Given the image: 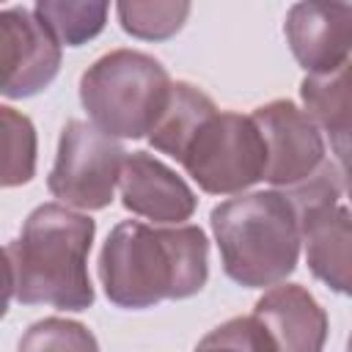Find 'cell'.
<instances>
[{
  "label": "cell",
  "instance_id": "cell-13",
  "mask_svg": "<svg viewBox=\"0 0 352 352\" xmlns=\"http://www.w3.org/2000/svg\"><path fill=\"white\" fill-rule=\"evenodd\" d=\"M305 116L316 124L319 132H327L330 148L341 168H346V143H349V107H352V80L349 63L327 74H308L300 85Z\"/></svg>",
  "mask_w": 352,
  "mask_h": 352
},
{
  "label": "cell",
  "instance_id": "cell-12",
  "mask_svg": "<svg viewBox=\"0 0 352 352\" xmlns=\"http://www.w3.org/2000/svg\"><path fill=\"white\" fill-rule=\"evenodd\" d=\"M300 245H305V261L311 272L336 292L349 289V242L352 223L344 204L319 206L297 214Z\"/></svg>",
  "mask_w": 352,
  "mask_h": 352
},
{
  "label": "cell",
  "instance_id": "cell-1",
  "mask_svg": "<svg viewBox=\"0 0 352 352\" xmlns=\"http://www.w3.org/2000/svg\"><path fill=\"white\" fill-rule=\"evenodd\" d=\"M209 278V242L198 226L118 223L99 253V280L118 308L184 300Z\"/></svg>",
  "mask_w": 352,
  "mask_h": 352
},
{
  "label": "cell",
  "instance_id": "cell-15",
  "mask_svg": "<svg viewBox=\"0 0 352 352\" xmlns=\"http://www.w3.org/2000/svg\"><path fill=\"white\" fill-rule=\"evenodd\" d=\"M36 126L33 121L0 104V187L28 184L36 173Z\"/></svg>",
  "mask_w": 352,
  "mask_h": 352
},
{
  "label": "cell",
  "instance_id": "cell-14",
  "mask_svg": "<svg viewBox=\"0 0 352 352\" xmlns=\"http://www.w3.org/2000/svg\"><path fill=\"white\" fill-rule=\"evenodd\" d=\"M214 102L192 82H170V94H168V102L157 118V124L151 126L148 132V143L168 154V157H179L184 143L190 140V135L195 132V126L209 116L214 113Z\"/></svg>",
  "mask_w": 352,
  "mask_h": 352
},
{
  "label": "cell",
  "instance_id": "cell-8",
  "mask_svg": "<svg viewBox=\"0 0 352 352\" xmlns=\"http://www.w3.org/2000/svg\"><path fill=\"white\" fill-rule=\"evenodd\" d=\"M58 69L60 44L33 8H0V96H33L55 80Z\"/></svg>",
  "mask_w": 352,
  "mask_h": 352
},
{
  "label": "cell",
  "instance_id": "cell-17",
  "mask_svg": "<svg viewBox=\"0 0 352 352\" xmlns=\"http://www.w3.org/2000/svg\"><path fill=\"white\" fill-rule=\"evenodd\" d=\"M118 22L126 33L146 41H162L182 30L184 19L190 16V3H143V0H124L116 6Z\"/></svg>",
  "mask_w": 352,
  "mask_h": 352
},
{
  "label": "cell",
  "instance_id": "cell-4",
  "mask_svg": "<svg viewBox=\"0 0 352 352\" xmlns=\"http://www.w3.org/2000/svg\"><path fill=\"white\" fill-rule=\"evenodd\" d=\"M170 94L165 66L138 50H113L80 77V102L91 124L110 138H143Z\"/></svg>",
  "mask_w": 352,
  "mask_h": 352
},
{
  "label": "cell",
  "instance_id": "cell-9",
  "mask_svg": "<svg viewBox=\"0 0 352 352\" xmlns=\"http://www.w3.org/2000/svg\"><path fill=\"white\" fill-rule=\"evenodd\" d=\"M286 41L308 74H327L349 63L352 6L330 0L294 3L286 14Z\"/></svg>",
  "mask_w": 352,
  "mask_h": 352
},
{
  "label": "cell",
  "instance_id": "cell-20",
  "mask_svg": "<svg viewBox=\"0 0 352 352\" xmlns=\"http://www.w3.org/2000/svg\"><path fill=\"white\" fill-rule=\"evenodd\" d=\"M14 297V272H11V258L8 250L0 248V319L8 314V302Z\"/></svg>",
  "mask_w": 352,
  "mask_h": 352
},
{
  "label": "cell",
  "instance_id": "cell-16",
  "mask_svg": "<svg viewBox=\"0 0 352 352\" xmlns=\"http://www.w3.org/2000/svg\"><path fill=\"white\" fill-rule=\"evenodd\" d=\"M107 3H63V0H41L33 6V14L47 25L58 44L80 47L88 38L99 36L107 22Z\"/></svg>",
  "mask_w": 352,
  "mask_h": 352
},
{
  "label": "cell",
  "instance_id": "cell-10",
  "mask_svg": "<svg viewBox=\"0 0 352 352\" xmlns=\"http://www.w3.org/2000/svg\"><path fill=\"white\" fill-rule=\"evenodd\" d=\"M118 187L121 204L132 214L162 226H182L195 212V192L190 184L148 151L126 154Z\"/></svg>",
  "mask_w": 352,
  "mask_h": 352
},
{
  "label": "cell",
  "instance_id": "cell-11",
  "mask_svg": "<svg viewBox=\"0 0 352 352\" xmlns=\"http://www.w3.org/2000/svg\"><path fill=\"white\" fill-rule=\"evenodd\" d=\"M256 322L267 330L275 352H322L327 341V314L300 283L270 286L256 308Z\"/></svg>",
  "mask_w": 352,
  "mask_h": 352
},
{
  "label": "cell",
  "instance_id": "cell-2",
  "mask_svg": "<svg viewBox=\"0 0 352 352\" xmlns=\"http://www.w3.org/2000/svg\"><path fill=\"white\" fill-rule=\"evenodd\" d=\"M94 220L63 204H41L6 248L14 272V297L25 305L85 311L94 302L88 250Z\"/></svg>",
  "mask_w": 352,
  "mask_h": 352
},
{
  "label": "cell",
  "instance_id": "cell-6",
  "mask_svg": "<svg viewBox=\"0 0 352 352\" xmlns=\"http://www.w3.org/2000/svg\"><path fill=\"white\" fill-rule=\"evenodd\" d=\"M124 160L126 151L116 138L99 132L91 121L72 118L60 129L47 187L69 209H104L116 195Z\"/></svg>",
  "mask_w": 352,
  "mask_h": 352
},
{
  "label": "cell",
  "instance_id": "cell-5",
  "mask_svg": "<svg viewBox=\"0 0 352 352\" xmlns=\"http://www.w3.org/2000/svg\"><path fill=\"white\" fill-rule=\"evenodd\" d=\"M176 162L204 192L239 195L264 179L267 151L250 116L214 110L195 126Z\"/></svg>",
  "mask_w": 352,
  "mask_h": 352
},
{
  "label": "cell",
  "instance_id": "cell-18",
  "mask_svg": "<svg viewBox=\"0 0 352 352\" xmlns=\"http://www.w3.org/2000/svg\"><path fill=\"white\" fill-rule=\"evenodd\" d=\"M16 352H99V344L85 324L50 316L25 330Z\"/></svg>",
  "mask_w": 352,
  "mask_h": 352
},
{
  "label": "cell",
  "instance_id": "cell-19",
  "mask_svg": "<svg viewBox=\"0 0 352 352\" xmlns=\"http://www.w3.org/2000/svg\"><path fill=\"white\" fill-rule=\"evenodd\" d=\"M192 352H275L267 330L256 316H234L209 330Z\"/></svg>",
  "mask_w": 352,
  "mask_h": 352
},
{
  "label": "cell",
  "instance_id": "cell-3",
  "mask_svg": "<svg viewBox=\"0 0 352 352\" xmlns=\"http://www.w3.org/2000/svg\"><path fill=\"white\" fill-rule=\"evenodd\" d=\"M212 234L223 270L248 289H270L300 258L297 212L280 190L239 192L212 209Z\"/></svg>",
  "mask_w": 352,
  "mask_h": 352
},
{
  "label": "cell",
  "instance_id": "cell-7",
  "mask_svg": "<svg viewBox=\"0 0 352 352\" xmlns=\"http://www.w3.org/2000/svg\"><path fill=\"white\" fill-rule=\"evenodd\" d=\"M250 118L258 126L267 151L264 182H270L280 192L302 184L327 162L322 132L294 102H267L256 107Z\"/></svg>",
  "mask_w": 352,
  "mask_h": 352
}]
</instances>
